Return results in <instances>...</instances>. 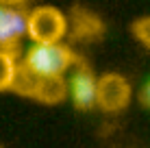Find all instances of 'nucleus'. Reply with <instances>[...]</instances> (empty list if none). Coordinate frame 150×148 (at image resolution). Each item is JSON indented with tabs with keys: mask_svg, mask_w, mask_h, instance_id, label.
Wrapping results in <instances>:
<instances>
[{
	"mask_svg": "<svg viewBox=\"0 0 150 148\" xmlns=\"http://www.w3.org/2000/svg\"><path fill=\"white\" fill-rule=\"evenodd\" d=\"M13 91L28 96V98H35L46 105H57L65 98V94H70L63 76H39V74L30 72L24 63L18 68Z\"/></svg>",
	"mask_w": 150,
	"mask_h": 148,
	"instance_id": "obj_1",
	"label": "nucleus"
},
{
	"mask_svg": "<svg viewBox=\"0 0 150 148\" xmlns=\"http://www.w3.org/2000/svg\"><path fill=\"white\" fill-rule=\"evenodd\" d=\"M74 59V52L65 44H33L26 50L24 65L39 76H63Z\"/></svg>",
	"mask_w": 150,
	"mask_h": 148,
	"instance_id": "obj_2",
	"label": "nucleus"
},
{
	"mask_svg": "<svg viewBox=\"0 0 150 148\" xmlns=\"http://www.w3.org/2000/svg\"><path fill=\"white\" fill-rule=\"evenodd\" d=\"M68 33V18L57 7H37L28 13V37L33 44H61Z\"/></svg>",
	"mask_w": 150,
	"mask_h": 148,
	"instance_id": "obj_3",
	"label": "nucleus"
},
{
	"mask_svg": "<svg viewBox=\"0 0 150 148\" xmlns=\"http://www.w3.org/2000/svg\"><path fill=\"white\" fill-rule=\"evenodd\" d=\"M131 100V85L122 74H102L98 79L96 105L102 111H122Z\"/></svg>",
	"mask_w": 150,
	"mask_h": 148,
	"instance_id": "obj_4",
	"label": "nucleus"
},
{
	"mask_svg": "<svg viewBox=\"0 0 150 148\" xmlns=\"http://www.w3.org/2000/svg\"><path fill=\"white\" fill-rule=\"evenodd\" d=\"M24 35H28V13L0 4V50L13 52Z\"/></svg>",
	"mask_w": 150,
	"mask_h": 148,
	"instance_id": "obj_5",
	"label": "nucleus"
},
{
	"mask_svg": "<svg viewBox=\"0 0 150 148\" xmlns=\"http://www.w3.org/2000/svg\"><path fill=\"white\" fill-rule=\"evenodd\" d=\"M68 89H70V98L76 109L87 111L96 105L98 81L94 79V74H91V70L87 65H79L76 68V72L72 74V79L68 83Z\"/></svg>",
	"mask_w": 150,
	"mask_h": 148,
	"instance_id": "obj_6",
	"label": "nucleus"
},
{
	"mask_svg": "<svg viewBox=\"0 0 150 148\" xmlns=\"http://www.w3.org/2000/svg\"><path fill=\"white\" fill-rule=\"evenodd\" d=\"M74 33L76 37H98L102 33V24L96 15H91L85 9H79L74 13Z\"/></svg>",
	"mask_w": 150,
	"mask_h": 148,
	"instance_id": "obj_7",
	"label": "nucleus"
},
{
	"mask_svg": "<svg viewBox=\"0 0 150 148\" xmlns=\"http://www.w3.org/2000/svg\"><path fill=\"white\" fill-rule=\"evenodd\" d=\"M18 68L13 52H4L0 50V91L4 89H13L15 76H18Z\"/></svg>",
	"mask_w": 150,
	"mask_h": 148,
	"instance_id": "obj_8",
	"label": "nucleus"
},
{
	"mask_svg": "<svg viewBox=\"0 0 150 148\" xmlns=\"http://www.w3.org/2000/svg\"><path fill=\"white\" fill-rule=\"evenodd\" d=\"M133 33H135V37L144 46H148V48H150V18L137 20V22L133 24Z\"/></svg>",
	"mask_w": 150,
	"mask_h": 148,
	"instance_id": "obj_9",
	"label": "nucleus"
},
{
	"mask_svg": "<svg viewBox=\"0 0 150 148\" xmlns=\"http://www.w3.org/2000/svg\"><path fill=\"white\" fill-rule=\"evenodd\" d=\"M139 100H142V105H144V107H148V109H150V81H148V83H146V85L142 87V94H139Z\"/></svg>",
	"mask_w": 150,
	"mask_h": 148,
	"instance_id": "obj_10",
	"label": "nucleus"
},
{
	"mask_svg": "<svg viewBox=\"0 0 150 148\" xmlns=\"http://www.w3.org/2000/svg\"><path fill=\"white\" fill-rule=\"evenodd\" d=\"M22 2H26V0H0V4H4V7H18Z\"/></svg>",
	"mask_w": 150,
	"mask_h": 148,
	"instance_id": "obj_11",
	"label": "nucleus"
}]
</instances>
